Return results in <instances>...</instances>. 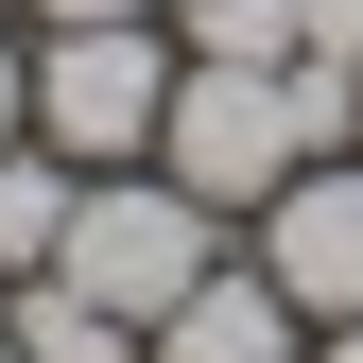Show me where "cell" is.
I'll use <instances>...</instances> for the list:
<instances>
[{"label": "cell", "instance_id": "4", "mask_svg": "<svg viewBox=\"0 0 363 363\" xmlns=\"http://www.w3.org/2000/svg\"><path fill=\"white\" fill-rule=\"evenodd\" d=\"M242 242H259V277H277L311 329H346V311H363V139H346V156H311L294 191L242 225Z\"/></svg>", "mask_w": 363, "mask_h": 363}, {"label": "cell", "instance_id": "5", "mask_svg": "<svg viewBox=\"0 0 363 363\" xmlns=\"http://www.w3.org/2000/svg\"><path fill=\"white\" fill-rule=\"evenodd\" d=\"M139 363H311V311L259 277V242H242V259H208V277L156 311V346H139Z\"/></svg>", "mask_w": 363, "mask_h": 363}, {"label": "cell", "instance_id": "10", "mask_svg": "<svg viewBox=\"0 0 363 363\" xmlns=\"http://www.w3.org/2000/svg\"><path fill=\"white\" fill-rule=\"evenodd\" d=\"M0 139H35V35L0 18Z\"/></svg>", "mask_w": 363, "mask_h": 363}, {"label": "cell", "instance_id": "3", "mask_svg": "<svg viewBox=\"0 0 363 363\" xmlns=\"http://www.w3.org/2000/svg\"><path fill=\"white\" fill-rule=\"evenodd\" d=\"M173 18H86V35H35V139L69 173H121L156 156V104H173Z\"/></svg>", "mask_w": 363, "mask_h": 363}, {"label": "cell", "instance_id": "2", "mask_svg": "<svg viewBox=\"0 0 363 363\" xmlns=\"http://www.w3.org/2000/svg\"><path fill=\"white\" fill-rule=\"evenodd\" d=\"M208 259H225V208H191L156 156H121V173H86V191H69V242H52V277H86L121 329L156 346V311L191 294Z\"/></svg>", "mask_w": 363, "mask_h": 363}, {"label": "cell", "instance_id": "13", "mask_svg": "<svg viewBox=\"0 0 363 363\" xmlns=\"http://www.w3.org/2000/svg\"><path fill=\"white\" fill-rule=\"evenodd\" d=\"M346 139H363V86H346Z\"/></svg>", "mask_w": 363, "mask_h": 363}, {"label": "cell", "instance_id": "14", "mask_svg": "<svg viewBox=\"0 0 363 363\" xmlns=\"http://www.w3.org/2000/svg\"><path fill=\"white\" fill-rule=\"evenodd\" d=\"M0 363H18V346H0Z\"/></svg>", "mask_w": 363, "mask_h": 363}, {"label": "cell", "instance_id": "1", "mask_svg": "<svg viewBox=\"0 0 363 363\" xmlns=\"http://www.w3.org/2000/svg\"><path fill=\"white\" fill-rule=\"evenodd\" d=\"M346 86H363V69H329V52H294V69H225V52H191V69H173V104H156V173H173L191 208L259 225L311 156H346Z\"/></svg>", "mask_w": 363, "mask_h": 363}, {"label": "cell", "instance_id": "7", "mask_svg": "<svg viewBox=\"0 0 363 363\" xmlns=\"http://www.w3.org/2000/svg\"><path fill=\"white\" fill-rule=\"evenodd\" d=\"M69 191H86V173L52 139H0V277H35V259L69 242Z\"/></svg>", "mask_w": 363, "mask_h": 363}, {"label": "cell", "instance_id": "12", "mask_svg": "<svg viewBox=\"0 0 363 363\" xmlns=\"http://www.w3.org/2000/svg\"><path fill=\"white\" fill-rule=\"evenodd\" d=\"M311 363H363V311H346V329H311Z\"/></svg>", "mask_w": 363, "mask_h": 363}, {"label": "cell", "instance_id": "8", "mask_svg": "<svg viewBox=\"0 0 363 363\" xmlns=\"http://www.w3.org/2000/svg\"><path fill=\"white\" fill-rule=\"evenodd\" d=\"M173 52H225V69H294V0H173Z\"/></svg>", "mask_w": 363, "mask_h": 363}, {"label": "cell", "instance_id": "11", "mask_svg": "<svg viewBox=\"0 0 363 363\" xmlns=\"http://www.w3.org/2000/svg\"><path fill=\"white\" fill-rule=\"evenodd\" d=\"M294 35H311L329 69H363V0H294Z\"/></svg>", "mask_w": 363, "mask_h": 363}, {"label": "cell", "instance_id": "6", "mask_svg": "<svg viewBox=\"0 0 363 363\" xmlns=\"http://www.w3.org/2000/svg\"><path fill=\"white\" fill-rule=\"evenodd\" d=\"M0 346H18V363H139V329H121L86 277H52V259L0 277Z\"/></svg>", "mask_w": 363, "mask_h": 363}, {"label": "cell", "instance_id": "9", "mask_svg": "<svg viewBox=\"0 0 363 363\" xmlns=\"http://www.w3.org/2000/svg\"><path fill=\"white\" fill-rule=\"evenodd\" d=\"M18 35H86V18H173V0H0Z\"/></svg>", "mask_w": 363, "mask_h": 363}]
</instances>
